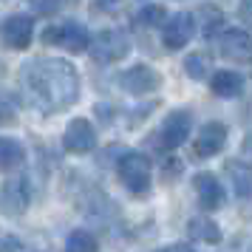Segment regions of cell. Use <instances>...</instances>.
Masks as SVG:
<instances>
[{"label": "cell", "mask_w": 252, "mask_h": 252, "mask_svg": "<svg viewBox=\"0 0 252 252\" xmlns=\"http://www.w3.org/2000/svg\"><path fill=\"white\" fill-rule=\"evenodd\" d=\"M20 85L29 99L46 114H57L80 99V74L65 60L48 57L26 63L20 68Z\"/></svg>", "instance_id": "cell-1"}, {"label": "cell", "mask_w": 252, "mask_h": 252, "mask_svg": "<svg viewBox=\"0 0 252 252\" xmlns=\"http://www.w3.org/2000/svg\"><path fill=\"white\" fill-rule=\"evenodd\" d=\"M116 173H119V182L125 184L130 193L145 195L150 190L153 170H150L148 156H142V153H125L119 159V164H116Z\"/></svg>", "instance_id": "cell-2"}, {"label": "cell", "mask_w": 252, "mask_h": 252, "mask_svg": "<svg viewBox=\"0 0 252 252\" xmlns=\"http://www.w3.org/2000/svg\"><path fill=\"white\" fill-rule=\"evenodd\" d=\"M91 40L94 37L88 34V29L77 20H65L60 26H51L43 32V43H51V46H63L65 51L71 54H82L91 48Z\"/></svg>", "instance_id": "cell-3"}, {"label": "cell", "mask_w": 252, "mask_h": 252, "mask_svg": "<svg viewBox=\"0 0 252 252\" xmlns=\"http://www.w3.org/2000/svg\"><path fill=\"white\" fill-rule=\"evenodd\" d=\"M127 51H130V40L119 29H105L91 40V57L99 63H116V60L127 57Z\"/></svg>", "instance_id": "cell-4"}, {"label": "cell", "mask_w": 252, "mask_h": 252, "mask_svg": "<svg viewBox=\"0 0 252 252\" xmlns=\"http://www.w3.org/2000/svg\"><path fill=\"white\" fill-rule=\"evenodd\" d=\"M190 130H193V116H190V111H173V114H167V119L161 122L159 145L164 150L182 148L184 142H187V136H190Z\"/></svg>", "instance_id": "cell-5"}, {"label": "cell", "mask_w": 252, "mask_h": 252, "mask_svg": "<svg viewBox=\"0 0 252 252\" xmlns=\"http://www.w3.org/2000/svg\"><path fill=\"white\" fill-rule=\"evenodd\" d=\"M3 46L12 48V51H23L32 46V37H34V20L29 14H9L3 20Z\"/></svg>", "instance_id": "cell-6"}, {"label": "cell", "mask_w": 252, "mask_h": 252, "mask_svg": "<svg viewBox=\"0 0 252 252\" xmlns=\"http://www.w3.org/2000/svg\"><path fill=\"white\" fill-rule=\"evenodd\" d=\"M193 34H195V17L190 12H179L164 23V29H161V43L170 48V51H179V48H184L193 40Z\"/></svg>", "instance_id": "cell-7"}, {"label": "cell", "mask_w": 252, "mask_h": 252, "mask_svg": "<svg viewBox=\"0 0 252 252\" xmlns=\"http://www.w3.org/2000/svg\"><path fill=\"white\" fill-rule=\"evenodd\" d=\"M218 51L229 63H250L252 60V37L247 32H241V29H229L218 40Z\"/></svg>", "instance_id": "cell-8"}, {"label": "cell", "mask_w": 252, "mask_h": 252, "mask_svg": "<svg viewBox=\"0 0 252 252\" xmlns=\"http://www.w3.org/2000/svg\"><path fill=\"white\" fill-rule=\"evenodd\" d=\"M63 145H65L68 153H88V150H94V145H96V130H94V125L88 119L77 116V119H71L68 127H65Z\"/></svg>", "instance_id": "cell-9"}, {"label": "cell", "mask_w": 252, "mask_h": 252, "mask_svg": "<svg viewBox=\"0 0 252 252\" xmlns=\"http://www.w3.org/2000/svg\"><path fill=\"white\" fill-rule=\"evenodd\" d=\"M224 145H227V125H221V122H207V125L201 127L198 139H195L193 150H195L198 159H210V156L221 153Z\"/></svg>", "instance_id": "cell-10"}, {"label": "cell", "mask_w": 252, "mask_h": 252, "mask_svg": "<svg viewBox=\"0 0 252 252\" xmlns=\"http://www.w3.org/2000/svg\"><path fill=\"white\" fill-rule=\"evenodd\" d=\"M119 82H122V88H125L127 94H136V96H142V94H150L159 88V74L150 68V65H133V68H127L122 77H119Z\"/></svg>", "instance_id": "cell-11"}, {"label": "cell", "mask_w": 252, "mask_h": 252, "mask_svg": "<svg viewBox=\"0 0 252 252\" xmlns=\"http://www.w3.org/2000/svg\"><path fill=\"white\" fill-rule=\"evenodd\" d=\"M193 187H195V195L204 210H218L221 201H224V187L218 182L213 173H195L193 176Z\"/></svg>", "instance_id": "cell-12"}, {"label": "cell", "mask_w": 252, "mask_h": 252, "mask_svg": "<svg viewBox=\"0 0 252 252\" xmlns=\"http://www.w3.org/2000/svg\"><path fill=\"white\" fill-rule=\"evenodd\" d=\"M0 204H3V213L6 216H17L29 207V182L23 176L20 179H9L3 184V195H0Z\"/></svg>", "instance_id": "cell-13"}, {"label": "cell", "mask_w": 252, "mask_h": 252, "mask_svg": "<svg viewBox=\"0 0 252 252\" xmlns=\"http://www.w3.org/2000/svg\"><path fill=\"white\" fill-rule=\"evenodd\" d=\"M227 173L232 179L235 195H238L244 204H252V167L244 161H227Z\"/></svg>", "instance_id": "cell-14"}, {"label": "cell", "mask_w": 252, "mask_h": 252, "mask_svg": "<svg viewBox=\"0 0 252 252\" xmlns=\"http://www.w3.org/2000/svg\"><path fill=\"white\" fill-rule=\"evenodd\" d=\"M210 88L216 96H224V99H232L244 91V77L238 71H216L213 80H210Z\"/></svg>", "instance_id": "cell-15"}, {"label": "cell", "mask_w": 252, "mask_h": 252, "mask_svg": "<svg viewBox=\"0 0 252 252\" xmlns=\"http://www.w3.org/2000/svg\"><path fill=\"white\" fill-rule=\"evenodd\" d=\"M187 232H190L195 241H207V244H218V241H221V229H218V224L213 221V218H207V216L190 218Z\"/></svg>", "instance_id": "cell-16"}, {"label": "cell", "mask_w": 252, "mask_h": 252, "mask_svg": "<svg viewBox=\"0 0 252 252\" xmlns=\"http://www.w3.org/2000/svg\"><path fill=\"white\" fill-rule=\"evenodd\" d=\"M23 159H26V150L17 139L12 136L0 139V167L3 170H14L17 164H23Z\"/></svg>", "instance_id": "cell-17"}, {"label": "cell", "mask_w": 252, "mask_h": 252, "mask_svg": "<svg viewBox=\"0 0 252 252\" xmlns=\"http://www.w3.org/2000/svg\"><path fill=\"white\" fill-rule=\"evenodd\" d=\"M65 252H99V241L85 229H74L65 241Z\"/></svg>", "instance_id": "cell-18"}, {"label": "cell", "mask_w": 252, "mask_h": 252, "mask_svg": "<svg viewBox=\"0 0 252 252\" xmlns=\"http://www.w3.org/2000/svg\"><path fill=\"white\" fill-rule=\"evenodd\" d=\"M198 14L204 17V20H201V32H204L207 37H213L218 29L224 26V12H221L218 6H210V3H207V6H204Z\"/></svg>", "instance_id": "cell-19"}, {"label": "cell", "mask_w": 252, "mask_h": 252, "mask_svg": "<svg viewBox=\"0 0 252 252\" xmlns=\"http://www.w3.org/2000/svg\"><path fill=\"white\" fill-rule=\"evenodd\" d=\"M184 71L193 77V80H204L207 74H210V60L204 54H190V57L184 60Z\"/></svg>", "instance_id": "cell-20"}, {"label": "cell", "mask_w": 252, "mask_h": 252, "mask_svg": "<svg viewBox=\"0 0 252 252\" xmlns=\"http://www.w3.org/2000/svg\"><path fill=\"white\" fill-rule=\"evenodd\" d=\"M161 17H164V9H161V6H145V9L139 12V23H145V26H159Z\"/></svg>", "instance_id": "cell-21"}, {"label": "cell", "mask_w": 252, "mask_h": 252, "mask_svg": "<svg viewBox=\"0 0 252 252\" xmlns=\"http://www.w3.org/2000/svg\"><path fill=\"white\" fill-rule=\"evenodd\" d=\"M32 6L37 14H54L63 6V0H32Z\"/></svg>", "instance_id": "cell-22"}, {"label": "cell", "mask_w": 252, "mask_h": 252, "mask_svg": "<svg viewBox=\"0 0 252 252\" xmlns=\"http://www.w3.org/2000/svg\"><path fill=\"white\" fill-rule=\"evenodd\" d=\"M238 12H241V17H244V20H252V0H241Z\"/></svg>", "instance_id": "cell-23"}, {"label": "cell", "mask_w": 252, "mask_h": 252, "mask_svg": "<svg viewBox=\"0 0 252 252\" xmlns=\"http://www.w3.org/2000/svg\"><path fill=\"white\" fill-rule=\"evenodd\" d=\"M96 3H99V9H105V12H114V9H119L122 0H96Z\"/></svg>", "instance_id": "cell-24"}, {"label": "cell", "mask_w": 252, "mask_h": 252, "mask_svg": "<svg viewBox=\"0 0 252 252\" xmlns=\"http://www.w3.org/2000/svg\"><path fill=\"white\" fill-rule=\"evenodd\" d=\"M161 252H193L187 244H173V247H167V250H161Z\"/></svg>", "instance_id": "cell-25"}, {"label": "cell", "mask_w": 252, "mask_h": 252, "mask_svg": "<svg viewBox=\"0 0 252 252\" xmlns=\"http://www.w3.org/2000/svg\"><path fill=\"white\" fill-rule=\"evenodd\" d=\"M241 150H244V156H250V159H252V133L244 139V148H241Z\"/></svg>", "instance_id": "cell-26"}, {"label": "cell", "mask_w": 252, "mask_h": 252, "mask_svg": "<svg viewBox=\"0 0 252 252\" xmlns=\"http://www.w3.org/2000/svg\"><path fill=\"white\" fill-rule=\"evenodd\" d=\"M14 247H17V244H14L12 238H6V244H3V252H14Z\"/></svg>", "instance_id": "cell-27"}]
</instances>
